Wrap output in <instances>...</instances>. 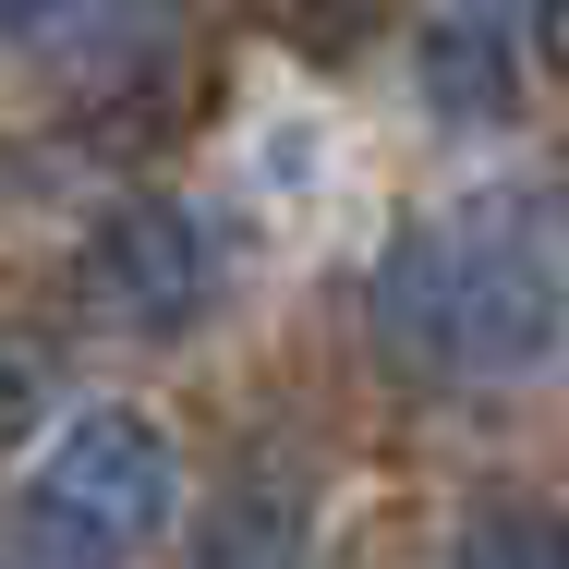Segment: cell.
Masks as SVG:
<instances>
[{"mask_svg": "<svg viewBox=\"0 0 569 569\" xmlns=\"http://www.w3.org/2000/svg\"><path fill=\"white\" fill-rule=\"evenodd\" d=\"M376 316H388V340L412 351L425 376H485V363H521V351L546 340V279H533V254H509V242H412L400 267H388V291H376Z\"/></svg>", "mask_w": 569, "mask_h": 569, "instance_id": "obj_1", "label": "cell"}, {"mask_svg": "<svg viewBox=\"0 0 569 569\" xmlns=\"http://www.w3.org/2000/svg\"><path fill=\"white\" fill-rule=\"evenodd\" d=\"M425 110L437 121H509V37L485 12H437L425 24Z\"/></svg>", "mask_w": 569, "mask_h": 569, "instance_id": "obj_4", "label": "cell"}, {"mask_svg": "<svg viewBox=\"0 0 569 569\" xmlns=\"http://www.w3.org/2000/svg\"><path fill=\"white\" fill-rule=\"evenodd\" d=\"M24 400H37V388H24V363L0 351V449H12V425H24Z\"/></svg>", "mask_w": 569, "mask_h": 569, "instance_id": "obj_8", "label": "cell"}, {"mask_svg": "<svg viewBox=\"0 0 569 569\" xmlns=\"http://www.w3.org/2000/svg\"><path fill=\"white\" fill-rule=\"evenodd\" d=\"M460 569H569V546H558V521H533V509H485L460 533Z\"/></svg>", "mask_w": 569, "mask_h": 569, "instance_id": "obj_6", "label": "cell"}, {"mask_svg": "<svg viewBox=\"0 0 569 569\" xmlns=\"http://www.w3.org/2000/svg\"><path fill=\"white\" fill-rule=\"evenodd\" d=\"M49 12H61V0H0V24H49Z\"/></svg>", "mask_w": 569, "mask_h": 569, "instance_id": "obj_9", "label": "cell"}, {"mask_svg": "<svg viewBox=\"0 0 569 569\" xmlns=\"http://www.w3.org/2000/svg\"><path fill=\"white\" fill-rule=\"evenodd\" d=\"M194 569H303V509H291V485L219 497V521L194 533Z\"/></svg>", "mask_w": 569, "mask_h": 569, "instance_id": "obj_5", "label": "cell"}, {"mask_svg": "<svg viewBox=\"0 0 569 569\" xmlns=\"http://www.w3.org/2000/svg\"><path fill=\"white\" fill-rule=\"evenodd\" d=\"M254 12H291V0H254Z\"/></svg>", "mask_w": 569, "mask_h": 569, "instance_id": "obj_10", "label": "cell"}, {"mask_svg": "<svg viewBox=\"0 0 569 569\" xmlns=\"http://www.w3.org/2000/svg\"><path fill=\"white\" fill-rule=\"evenodd\" d=\"M533 49H546V61L569 73V0H533Z\"/></svg>", "mask_w": 569, "mask_h": 569, "instance_id": "obj_7", "label": "cell"}, {"mask_svg": "<svg viewBox=\"0 0 569 569\" xmlns=\"http://www.w3.org/2000/svg\"><path fill=\"white\" fill-rule=\"evenodd\" d=\"M86 291H98V316L146 328V340L194 328V303H207V230L182 219L170 194L121 207V219L98 230V254H86Z\"/></svg>", "mask_w": 569, "mask_h": 569, "instance_id": "obj_3", "label": "cell"}, {"mask_svg": "<svg viewBox=\"0 0 569 569\" xmlns=\"http://www.w3.org/2000/svg\"><path fill=\"white\" fill-rule=\"evenodd\" d=\"M24 521H37V546L73 569H110L133 546H158V521H170V449H158V425H133V412H73L49 460H37V485H24Z\"/></svg>", "mask_w": 569, "mask_h": 569, "instance_id": "obj_2", "label": "cell"}]
</instances>
